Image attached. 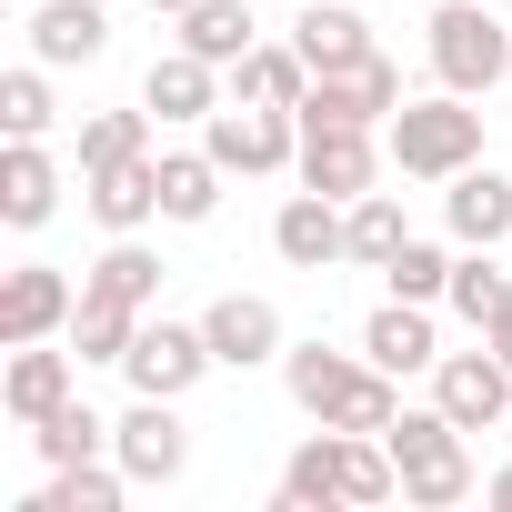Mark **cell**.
Returning a JSON list of instances; mask_svg holds the SVG:
<instances>
[{"label": "cell", "instance_id": "20", "mask_svg": "<svg viewBox=\"0 0 512 512\" xmlns=\"http://www.w3.org/2000/svg\"><path fill=\"white\" fill-rule=\"evenodd\" d=\"M292 51H302L312 71H352V61H372V31H362V11H352V0H302Z\"/></svg>", "mask_w": 512, "mask_h": 512}, {"label": "cell", "instance_id": "25", "mask_svg": "<svg viewBox=\"0 0 512 512\" xmlns=\"http://www.w3.org/2000/svg\"><path fill=\"white\" fill-rule=\"evenodd\" d=\"M121 492H131V472L91 452V462H51V492L31 512H121Z\"/></svg>", "mask_w": 512, "mask_h": 512}, {"label": "cell", "instance_id": "34", "mask_svg": "<svg viewBox=\"0 0 512 512\" xmlns=\"http://www.w3.org/2000/svg\"><path fill=\"white\" fill-rule=\"evenodd\" d=\"M482 342H492V352H502V362H512V302H502V312H492V332H482Z\"/></svg>", "mask_w": 512, "mask_h": 512}, {"label": "cell", "instance_id": "11", "mask_svg": "<svg viewBox=\"0 0 512 512\" xmlns=\"http://www.w3.org/2000/svg\"><path fill=\"white\" fill-rule=\"evenodd\" d=\"M201 332H211V362H221V372H262V362L292 352V342H282V312H272L262 292H221V302L201 312Z\"/></svg>", "mask_w": 512, "mask_h": 512}, {"label": "cell", "instance_id": "31", "mask_svg": "<svg viewBox=\"0 0 512 512\" xmlns=\"http://www.w3.org/2000/svg\"><path fill=\"white\" fill-rule=\"evenodd\" d=\"M31 442H41V462H91V452H111V422H101V412L71 392L51 422H31Z\"/></svg>", "mask_w": 512, "mask_h": 512}, {"label": "cell", "instance_id": "16", "mask_svg": "<svg viewBox=\"0 0 512 512\" xmlns=\"http://www.w3.org/2000/svg\"><path fill=\"white\" fill-rule=\"evenodd\" d=\"M71 362H81V352H51V342H11V372H0V412H11L21 432H31V422H51V412L71 402Z\"/></svg>", "mask_w": 512, "mask_h": 512}, {"label": "cell", "instance_id": "17", "mask_svg": "<svg viewBox=\"0 0 512 512\" xmlns=\"http://www.w3.org/2000/svg\"><path fill=\"white\" fill-rule=\"evenodd\" d=\"M141 111H151V121H211V111H221V61L161 51V61L141 71Z\"/></svg>", "mask_w": 512, "mask_h": 512}, {"label": "cell", "instance_id": "14", "mask_svg": "<svg viewBox=\"0 0 512 512\" xmlns=\"http://www.w3.org/2000/svg\"><path fill=\"white\" fill-rule=\"evenodd\" d=\"M81 201H91L101 231L161 221V151H131V161H111V171H81Z\"/></svg>", "mask_w": 512, "mask_h": 512}, {"label": "cell", "instance_id": "19", "mask_svg": "<svg viewBox=\"0 0 512 512\" xmlns=\"http://www.w3.org/2000/svg\"><path fill=\"white\" fill-rule=\"evenodd\" d=\"M362 352H372L392 382L432 372V362H442V352H432V302H382V312L362 322Z\"/></svg>", "mask_w": 512, "mask_h": 512}, {"label": "cell", "instance_id": "13", "mask_svg": "<svg viewBox=\"0 0 512 512\" xmlns=\"http://www.w3.org/2000/svg\"><path fill=\"white\" fill-rule=\"evenodd\" d=\"M21 41H31V61L81 71V61H101V51H111V11H101V0H31Z\"/></svg>", "mask_w": 512, "mask_h": 512}, {"label": "cell", "instance_id": "28", "mask_svg": "<svg viewBox=\"0 0 512 512\" xmlns=\"http://www.w3.org/2000/svg\"><path fill=\"white\" fill-rule=\"evenodd\" d=\"M342 221H352V262H362V272H382L392 251L412 241V221H402V201H392V191H362V201H342Z\"/></svg>", "mask_w": 512, "mask_h": 512}, {"label": "cell", "instance_id": "21", "mask_svg": "<svg viewBox=\"0 0 512 512\" xmlns=\"http://www.w3.org/2000/svg\"><path fill=\"white\" fill-rule=\"evenodd\" d=\"M231 101H272V111H302L312 101V61L292 41H251L241 71H231Z\"/></svg>", "mask_w": 512, "mask_h": 512}, {"label": "cell", "instance_id": "22", "mask_svg": "<svg viewBox=\"0 0 512 512\" xmlns=\"http://www.w3.org/2000/svg\"><path fill=\"white\" fill-rule=\"evenodd\" d=\"M141 342V302H121V292H91L81 282V312H71V352L81 362H121Z\"/></svg>", "mask_w": 512, "mask_h": 512}, {"label": "cell", "instance_id": "23", "mask_svg": "<svg viewBox=\"0 0 512 512\" xmlns=\"http://www.w3.org/2000/svg\"><path fill=\"white\" fill-rule=\"evenodd\" d=\"M272 502H282V512H312V502H342V432H332V422H322V432H312V442H302V452L282 462Z\"/></svg>", "mask_w": 512, "mask_h": 512}, {"label": "cell", "instance_id": "26", "mask_svg": "<svg viewBox=\"0 0 512 512\" xmlns=\"http://www.w3.org/2000/svg\"><path fill=\"white\" fill-rule=\"evenodd\" d=\"M181 51L241 71V51H251V0H191V11H181Z\"/></svg>", "mask_w": 512, "mask_h": 512}, {"label": "cell", "instance_id": "7", "mask_svg": "<svg viewBox=\"0 0 512 512\" xmlns=\"http://www.w3.org/2000/svg\"><path fill=\"white\" fill-rule=\"evenodd\" d=\"M111 462L131 472V482H181L191 472V432H181V402H151V392H131V412L111 422Z\"/></svg>", "mask_w": 512, "mask_h": 512}, {"label": "cell", "instance_id": "5", "mask_svg": "<svg viewBox=\"0 0 512 512\" xmlns=\"http://www.w3.org/2000/svg\"><path fill=\"white\" fill-rule=\"evenodd\" d=\"M121 372H131V392H151V402H181L201 372H221L211 362V332L201 322H161V312H141V342L121 352Z\"/></svg>", "mask_w": 512, "mask_h": 512}, {"label": "cell", "instance_id": "30", "mask_svg": "<svg viewBox=\"0 0 512 512\" xmlns=\"http://www.w3.org/2000/svg\"><path fill=\"white\" fill-rule=\"evenodd\" d=\"M61 111H51V61H21V71H0V131L11 141H41Z\"/></svg>", "mask_w": 512, "mask_h": 512}, {"label": "cell", "instance_id": "36", "mask_svg": "<svg viewBox=\"0 0 512 512\" xmlns=\"http://www.w3.org/2000/svg\"><path fill=\"white\" fill-rule=\"evenodd\" d=\"M151 11H171V21H181V11H191V0H151Z\"/></svg>", "mask_w": 512, "mask_h": 512}, {"label": "cell", "instance_id": "2", "mask_svg": "<svg viewBox=\"0 0 512 512\" xmlns=\"http://www.w3.org/2000/svg\"><path fill=\"white\" fill-rule=\"evenodd\" d=\"M382 452H392V472H402V502H422V512H452V502L472 492V452H462V422H452L442 402H432V412H392Z\"/></svg>", "mask_w": 512, "mask_h": 512}, {"label": "cell", "instance_id": "35", "mask_svg": "<svg viewBox=\"0 0 512 512\" xmlns=\"http://www.w3.org/2000/svg\"><path fill=\"white\" fill-rule=\"evenodd\" d=\"M482 502H502V512H512V462H502V472L482 482Z\"/></svg>", "mask_w": 512, "mask_h": 512}, {"label": "cell", "instance_id": "12", "mask_svg": "<svg viewBox=\"0 0 512 512\" xmlns=\"http://www.w3.org/2000/svg\"><path fill=\"white\" fill-rule=\"evenodd\" d=\"M272 251L292 272H332V262H352V221H342V201L332 191H292L282 211H272Z\"/></svg>", "mask_w": 512, "mask_h": 512}, {"label": "cell", "instance_id": "6", "mask_svg": "<svg viewBox=\"0 0 512 512\" xmlns=\"http://www.w3.org/2000/svg\"><path fill=\"white\" fill-rule=\"evenodd\" d=\"M382 161H392V151H382L362 121H302V161H292V171H302V191L362 201V191L382 181Z\"/></svg>", "mask_w": 512, "mask_h": 512}, {"label": "cell", "instance_id": "9", "mask_svg": "<svg viewBox=\"0 0 512 512\" xmlns=\"http://www.w3.org/2000/svg\"><path fill=\"white\" fill-rule=\"evenodd\" d=\"M402 101H412V91H402V71L372 51V61H352V71H312V101H302V121H362V131H382Z\"/></svg>", "mask_w": 512, "mask_h": 512}, {"label": "cell", "instance_id": "29", "mask_svg": "<svg viewBox=\"0 0 512 512\" xmlns=\"http://www.w3.org/2000/svg\"><path fill=\"white\" fill-rule=\"evenodd\" d=\"M442 302H452L472 332H492V312L512 302V272L492 262V251H472V241H462V262H452V292H442Z\"/></svg>", "mask_w": 512, "mask_h": 512}, {"label": "cell", "instance_id": "1", "mask_svg": "<svg viewBox=\"0 0 512 512\" xmlns=\"http://www.w3.org/2000/svg\"><path fill=\"white\" fill-rule=\"evenodd\" d=\"M382 151H392V171H402V181H452V171H472V161H482V111H472L462 91L402 101V111L382 121Z\"/></svg>", "mask_w": 512, "mask_h": 512}, {"label": "cell", "instance_id": "37", "mask_svg": "<svg viewBox=\"0 0 512 512\" xmlns=\"http://www.w3.org/2000/svg\"><path fill=\"white\" fill-rule=\"evenodd\" d=\"M502 11H512V0H502Z\"/></svg>", "mask_w": 512, "mask_h": 512}, {"label": "cell", "instance_id": "4", "mask_svg": "<svg viewBox=\"0 0 512 512\" xmlns=\"http://www.w3.org/2000/svg\"><path fill=\"white\" fill-rule=\"evenodd\" d=\"M201 151L231 171V181H272L302 161V111H272V101H221L201 121Z\"/></svg>", "mask_w": 512, "mask_h": 512}, {"label": "cell", "instance_id": "33", "mask_svg": "<svg viewBox=\"0 0 512 512\" xmlns=\"http://www.w3.org/2000/svg\"><path fill=\"white\" fill-rule=\"evenodd\" d=\"M131 151H151V111H91L81 121V171H111Z\"/></svg>", "mask_w": 512, "mask_h": 512}, {"label": "cell", "instance_id": "32", "mask_svg": "<svg viewBox=\"0 0 512 512\" xmlns=\"http://www.w3.org/2000/svg\"><path fill=\"white\" fill-rule=\"evenodd\" d=\"M452 262H462V251H442V241H402L382 262V282H392V302H442L452 292Z\"/></svg>", "mask_w": 512, "mask_h": 512}, {"label": "cell", "instance_id": "18", "mask_svg": "<svg viewBox=\"0 0 512 512\" xmlns=\"http://www.w3.org/2000/svg\"><path fill=\"white\" fill-rule=\"evenodd\" d=\"M61 211V161L41 151V141H11V151H0V221H11V231H41Z\"/></svg>", "mask_w": 512, "mask_h": 512}, {"label": "cell", "instance_id": "27", "mask_svg": "<svg viewBox=\"0 0 512 512\" xmlns=\"http://www.w3.org/2000/svg\"><path fill=\"white\" fill-rule=\"evenodd\" d=\"M81 282H91V292H121V302H141V312L161 302V262L141 251V231H111V251H101Z\"/></svg>", "mask_w": 512, "mask_h": 512}, {"label": "cell", "instance_id": "15", "mask_svg": "<svg viewBox=\"0 0 512 512\" xmlns=\"http://www.w3.org/2000/svg\"><path fill=\"white\" fill-rule=\"evenodd\" d=\"M442 221H452V241H472V251H502V241H512V181H502L492 161L452 171V181H442Z\"/></svg>", "mask_w": 512, "mask_h": 512}, {"label": "cell", "instance_id": "10", "mask_svg": "<svg viewBox=\"0 0 512 512\" xmlns=\"http://www.w3.org/2000/svg\"><path fill=\"white\" fill-rule=\"evenodd\" d=\"M71 312H81V282L61 262H21L0 282V342H51V332H71Z\"/></svg>", "mask_w": 512, "mask_h": 512}, {"label": "cell", "instance_id": "24", "mask_svg": "<svg viewBox=\"0 0 512 512\" xmlns=\"http://www.w3.org/2000/svg\"><path fill=\"white\" fill-rule=\"evenodd\" d=\"M221 161L211 151H161V221H211L221 211Z\"/></svg>", "mask_w": 512, "mask_h": 512}, {"label": "cell", "instance_id": "8", "mask_svg": "<svg viewBox=\"0 0 512 512\" xmlns=\"http://www.w3.org/2000/svg\"><path fill=\"white\" fill-rule=\"evenodd\" d=\"M432 402L462 422V432H512V362L482 342V352H442L432 362Z\"/></svg>", "mask_w": 512, "mask_h": 512}, {"label": "cell", "instance_id": "3", "mask_svg": "<svg viewBox=\"0 0 512 512\" xmlns=\"http://www.w3.org/2000/svg\"><path fill=\"white\" fill-rule=\"evenodd\" d=\"M422 31H432V81H442V91L482 101L492 81H512V31H502V0H442Z\"/></svg>", "mask_w": 512, "mask_h": 512}]
</instances>
